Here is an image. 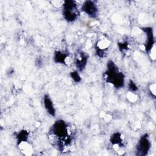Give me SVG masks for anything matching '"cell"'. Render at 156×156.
Segmentation results:
<instances>
[{"label": "cell", "mask_w": 156, "mask_h": 156, "mask_svg": "<svg viewBox=\"0 0 156 156\" xmlns=\"http://www.w3.org/2000/svg\"><path fill=\"white\" fill-rule=\"evenodd\" d=\"M88 60V55L83 52H80L79 56L76 58V65L77 69L82 71L84 69Z\"/></svg>", "instance_id": "ba28073f"}, {"label": "cell", "mask_w": 156, "mask_h": 156, "mask_svg": "<svg viewBox=\"0 0 156 156\" xmlns=\"http://www.w3.org/2000/svg\"><path fill=\"white\" fill-rule=\"evenodd\" d=\"M107 70L105 73L106 82L113 84L116 88L124 87V75L118 70L114 62L109 60L107 63Z\"/></svg>", "instance_id": "6da1fadb"}, {"label": "cell", "mask_w": 156, "mask_h": 156, "mask_svg": "<svg viewBox=\"0 0 156 156\" xmlns=\"http://www.w3.org/2000/svg\"><path fill=\"white\" fill-rule=\"evenodd\" d=\"M43 104L44 106L47 110L48 113L54 117L55 115V110L53 105V103L52 100L51 99L49 96L48 94H45L43 97Z\"/></svg>", "instance_id": "52a82bcc"}, {"label": "cell", "mask_w": 156, "mask_h": 156, "mask_svg": "<svg viewBox=\"0 0 156 156\" xmlns=\"http://www.w3.org/2000/svg\"><path fill=\"white\" fill-rule=\"evenodd\" d=\"M49 132L60 140H63L65 144L71 143V138L68 135V129L66 123L63 120L56 121L51 127Z\"/></svg>", "instance_id": "7a4b0ae2"}, {"label": "cell", "mask_w": 156, "mask_h": 156, "mask_svg": "<svg viewBox=\"0 0 156 156\" xmlns=\"http://www.w3.org/2000/svg\"><path fill=\"white\" fill-rule=\"evenodd\" d=\"M68 55L60 51H55L54 54V60L55 63L65 64V60Z\"/></svg>", "instance_id": "9c48e42d"}, {"label": "cell", "mask_w": 156, "mask_h": 156, "mask_svg": "<svg viewBox=\"0 0 156 156\" xmlns=\"http://www.w3.org/2000/svg\"><path fill=\"white\" fill-rule=\"evenodd\" d=\"M129 89L131 91H135L136 90H137L138 88L136 87V85H135V83L132 80H130L129 83Z\"/></svg>", "instance_id": "5bb4252c"}, {"label": "cell", "mask_w": 156, "mask_h": 156, "mask_svg": "<svg viewBox=\"0 0 156 156\" xmlns=\"http://www.w3.org/2000/svg\"><path fill=\"white\" fill-rule=\"evenodd\" d=\"M70 76L73 80L76 82H79L81 80V77L78 74L77 71H73L70 73Z\"/></svg>", "instance_id": "7c38bea8"}, {"label": "cell", "mask_w": 156, "mask_h": 156, "mask_svg": "<svg viewBox=\"0 0 156 156\" xmlns=\"http://www.w3.org/2000/svg\"><path fill=\"white\" fill-rule=\"evenodd\" d=\"M81 10L91 18L96 17L98 13L97 5L95 2L93 1H85L82 5Z\"/></svg>", "instance_id": "5b68a950"}, {"label": "cell", "mask_w": 156, "mask_h": 156, "mask_svg": "<svg viewBox=\"0 0 156 156\" xmlns=\"http://www.w3.org/2000/svg\"><path fill=\"white\" fill-rule=\"evenodd\" d=\"M28 136H29V132H27L25 130H21L18 133V135H16L18 144L21 143L22 142L27 141V140L28 139Z\"/></svg>", "instance_id": "8fae6325"}, {"label": "cell", "mask_w": 156, "mask_h": 156, "mask_svg": "<svg viewBox=\"0 0 156 156\" xmlns=\"http://www.w3.org/2000/svg\"><path fill=\"white\" fill-rule=\"evenodd\" d=\"M110 141L112 144H118L121 147L122 146V140L121 138V134L119 132H116L112 134L110 136Z\"/></svg>", "instance_id": "30bf717a"}, {"label": "cell", "mask_w": 156, "mask_h": 156, "mask_svg": "<svg viewBox=\"0 0 156 156\" xmlns=\"http://www.w3.org/2000/svg\"><path fill=\"white\" fill-rule=\"evenodd\" d=\"M119 49L121 51H123L124 50H127L128 49V43L127 42L124 43H119L118 44Z\"/></svg>", "instance_id": "4fadbf2b"}, {"label": "cell", "mask_w": 156, "mask_h": 156, "mask_svg": "<svg viewBox=\"0 0 156 156\" xmlns=\"http://www.w3.org/2000/svg\"><path fill=\"white\" fill-rule=\"evenodd\" d=\"M151 147V143L149 140L147 134H144L140 139L136 147V154L140 156H144L148 153Z\"/></svg>", "instance_id": "277c9868"}, {"label": "cell", "mask_w": 156, "mask_h": 156, "mask_svg": "<svg viewBox=\"0 0 156 156\" xmlns=\"http://www.w3.org/2000/svg\"><path fill=\"white\" fill-rule=\"evenodd\" d=\"M141 30L144 32H145L147 35V42L145 44V50L146 52H149L152 49L154 44V39L152 29L150 27H142Z\"/></svg>", "instance_id": "8992f818"}, {"label": "cell", "mask_w": 156, "mask_h": 156, "mask_svg": "<svg viewBox=\"0 0 156 156\" xmlns=\"http://www.w3.org/2000/svg\"><path fill=\"white\" fill-rule=\"evenodd\" d=\"M63 16L68 22L75 21L79 14L77 5L76 1L73 0L65 1L63 4Z\"/></svg>", "instance_id": "3957f363"}]
</instances>
